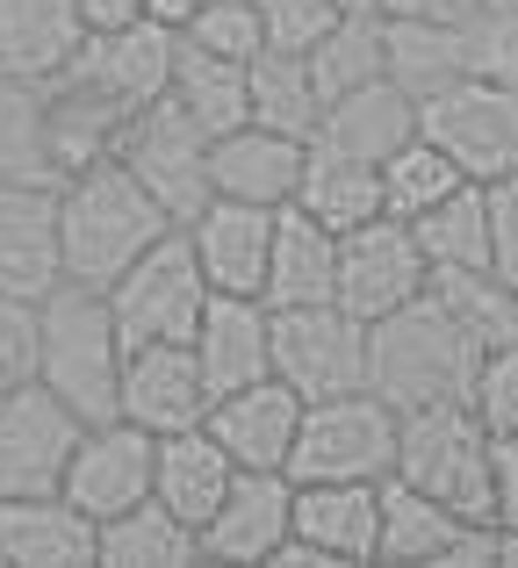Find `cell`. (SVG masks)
I'll return each instance as SVG.
<instances>
[{
	"instance_id": "32",
	"label": "cell",
	"mask_w": 518,
	"mask_h": 568,
	"mask_svg": "<svg viewBox=\"0 0 518 568\" xmlns=\"http://www.w3.org/2000/svg\"><path fill=\"white\" fill-rule=\"evenodd\" d=\"M166 94L181 101L187 115H195L210 138H224V130H238V123H253V94H245V65L238 58H216V51H202V43H173V80H166Z\"/></svg>"
},
{
	"instance_id": "18",
	"label": "cell",
	"mask_w": 518,
	"mask_h": 568,
	"mask_svg": "<svg viewBox=\"0 0 518 568\" xmlns=\"http://www.w3.org/2000/svg\"><path fill=\"white\" fill-rule=\"evenodd\" d=\"M65 281L58 266V181L51 187H0V288L43 303Z\"/></svg>"
},
{
	"instance_id": "47",
	"label": "cell",
	"mask_w": 518,
	"mask_h": 568,
	"mask_svg": "<svg viewBox=\"0 0 518 568\" xmlns=\"http://www.w3.org/2000/svg\"><path fill=\"white\" fill-rule=\"evenodd\" d=\"M80 22H87V37H94V29L144 22V0H80Z\"/></svg>"
},
{
	"instance_id": "33",
	"label": "cell",
	"mask_w": 518,
	"mask_h": 568,
	"mask_svg": "<svg viewBox=\"0 0 518 568\" xmlns=\"http://www.w3.org/2000/svg\"><path fill=\"white\" fill-rule=\"evenodd\" d=\"M51 123H43V80L0 72V187H51Z\"/></svg>"
},
{
	"instance_id": "24",
	"label": "cell",
	"mask_w": 518,
	"mask_h": 568,
	"mask_svg": "<svg viewBox=\"0 0 518 568\" xmlns=\"http://www.w3.org/2000/svg\"><path fill=\"white\" fill-rule=\"evenodd\" d=\"M288 202L303 209V216H317L324 231L338 237V231H353V223L382 216V166H375V159L338 152V144H324V138H309Z\"/></svg>"
},
{
	"instance_id": "25",
	"label": "cell",
	"mask_w": 518,
	"mask_h": 568,
	"mask_svg": "<svg viewBox=\"0 0 518 568\" xmlns=\"http://www.w3.org/2000/svg\"><path fill=\"white\" fill-rule=\"evenodd\" d=\"M288 532L324 547L338 568L375 561V483H295Z\"/></svg>"
},
{
	"instance_id": "10",
	"label": "cell",
	"mask_w": 518,
	"mask_h": 568,
	"mask_svg": "<svg viewBox=\"0 0 518 568\" xmlns=\"http://www.w3.org/2000/svg\"><path fill=\"white\" fill-rule=\"evenodd\" d=\"M425 281H433V266H425L410 223L367 216V223H353V231H338V281H332V303L346 310V317H360V324L389 317V310L418 303Z\"/></svg>"
},
{
	"instance_id": "5",
	"label": "cell",
	"mask_w": 518,
	"mask_h": 568,
	"mask_svg": "<svg viewBox=\"0 0 518 568\" xmlns=\"http://www.w3.org/2000/svg\"><path fill=\"white\" fill-rule=\"evenodd\" d=\"M396 468V410L375 388L303 403L288 446V483H382Z\"/></svg>"
},
{
	"instance_id": "36",
	"label": "cell",
	"mask_w": 518,
	"mask_h": 568,
	"mask_svg": "<svg viewBox=\"0 0 518 568\" xmlns=\"http://www.w3.org/2000/svg\"><path fill=\"white\" fill-rule=\"evenodd\" d=\"M425 295H433V303L447 310L476 346H497L505 332H518V288L497 281L490 266H433Z\"/></svg>"
},
{
	"instance_id": "38",
	"label": "cell",
	"mask_w": 518,
	"mask_h": 568,
	"mask_svg": "<svg viewBox=\"0 0 518 568\" xmlns=\"http://www.w3.org/2000/svg\"><path fill=\"white\" fill-rule=\"evenodd\" d=\"M468 173L454 166L447 152H439L433 138H410L404 152H389L382 159V216H396V223H410L418 209H433L439 194H454Z\"/></svg>"
},
{
	"instance_id": "6",
	"label": "cell",
	"mask_w": 518,
	"mask_h": 568,
	"mask_svg": "<svg viewBox=\"0 0 518 568\" xmlns=\"http://www.w3.org/2000/svg\"><path fill=\"white\" fill-rule=\"evenodd\" d=\"M266 375L303 403L367 388V324L338 303H266Z\"/></svg>"
},
{
	"instance_id": "44",
	"label": "cell",
	"mask_w": 518,
	"mask_h": 568,
	"mask_svg": "<svg viewBox=\"0 0 518 568\" xmlns=\"http://www.w3.org/2000/svg\"><path fill=\"white\" fill-rule=\"evenodd\" d=\"M29 361H37V303H22V295L0 288V375L22 382Z\"/></svg>"
},
{
	"instance_id": "26",
	"label": "cell",
	"mask_w": 518,
	"mask_h": 568,
	"mask_svg": "<svg viewBox=\"0 0 518 568\" xmlns=\"http://www.w3.org/2000/svg\"><path fill=\"white\" fill-rule=\"evenodd\" d=\"M461 532V511L439 497H425L404 475H382L375 483V561L389 568H433L447 555V540Z\"/></svg>"
},
{
	"instance_id": "52",
	"label": "cell",
	"mask_w": 518,
	"mask_h": 568,
	"mask_svg": "<svg viewBox=\"0 0 518 568\" xmlns=\"http://www.w3.org/2000/svg\"><path fill=\"white\" fill-rule=\"evenodd\" d=\"M0 388H8V375H0Z\"/></svg>"
},
{
	"instance_id": "31",
	"label": "cell",
	"mask_w": 518,
	"mask_h": 568,
	"mask_svg": "<svg viewBox=\"0 0 518 568\" xmlns=\"http://www.w3.org/2000/svg\"><path fill=\"white\" fill-rule=\"evenodd\" d=\"M382 72H389L410 101L454 87L468 72L461 22H396V14H382Z\"/></svg>"
},
{
	"instance_id": "21",
	"label": "cell",
	"mask_w": 518,
	"mask_h": 568,
	"mask_svg": "<svg viewBox=\"0 0 518 568\" xmlns=\"http://www.w3.org/2000/svg\"><path fill=\"white\" fill-rule=\"evenodd\" d=\"M0 561L8 568H94V518L80 504L8 497L0 504Z\"/></svg>"
},
{
	"instance_id": "50",
	"label": "cell",
	"mask_w": 518,
	"mask_h": 568,
	"mask_svg": "<svg viewBox=\"0 0 518 568\" xmlns=\"http://www.w3.org/2000/svg\"><path fill=\"white\" fill-rule=\"evenodd\" d=\"M476 14H518V0H476Z\"/></svg>"
},
{
	"instance_id": "9",
	"label": "cell",
	"mask_w": 518,
	"mask_h": 568,
	"mask_svg": "<svg viewBox=\"0 0 518 568\" xmlns=\"http://www.w3.org/2000/svg\"><path fill=\"white\" fill-rule=\"evenodd\" d=\"M115 159L130 166V181H138L159 209H166V223H187V216H195V209L216 194V187H210V130H202L173 94L144 101V109L130 115Z\"/></svg>"
},
{
	"instance_id": "34",
	"label": "cell",
	"mask_w": 518,
	"mask_h": 568,
	"mask_svg": "<svg viewBox=\"0 0 518 568\" xmlns=\"http://www.w3.org/2000/svg\"><path fill=\"white\" fill-rule=\"evenodd\" d=\"M245 94H253V123L266 130H288V138H309L324 115V94L309 80V58L303 51H253L245 58Z\"/></svg>"
},
{
	"instance_id": "41",
	"label": "cell",
	"mask_w": 518,
	"mask_h": 568,
	"mask_svg": "<svg viewBox=\"0 0 518 568\" xmlns=\"http://www.w3.org/2000/svg\"><path fill=\"white\" fill-rule=\"evenodd\" d=\"M253 14H260V37L274 43V51H309L346 8H338V0H253Z\"/></svg>"
},
{
	"instance_id": "27",
	"label": "cell",
	"mask_w": 518,
	"mask_h": 568,
	"mask_svg": "<svg viewBox=\"0 0 518 568\" xmlns=\"http://www.w3.org/2000/svg\"><path fill=\"white\" fill-rule=\"evenodd\" d=\"M43 123H51L58 181H65V173H87V166H101V159H115L130 115L115 109V101H101L94 87H80L72 72H51V80H43Z\"/></svg>"
},
{
	"instance_id": "46",
	"label": "cell",
	"mask_w": 518,
	"mask_h": 568,
	"mask_svg": "<svg viewBox=\"0 0 518 568\" xmlns=\"http://www.w3.org/2000/svg\"><path fill=\"white\" fill-rule=\"evenodd\" d=\"M375 14H396V22H468L476 0H375Z\"/></svg>"
},
{
	"instance_id": "39",
	"label": "cell",
	"mask_w": 518,
	"mask_h": 568,
	"mask_svg": "<svg viewBox=\"0 0 518 568\" xmlns=\"http://www.w3.org/2000/svg\"><path fill=\"white\" fill-rule=\"evenodd\" d=\"M468 410H476L490 432H511V425H518V332H505L497 346H483V353H476Z\"/></svg>"
},
{
	"instance_id": "22",
	"label": "cell",
	"mask_w": 518,
	"mask_h": 568,
	"mask_svg": "<svg viewBox=\"0 0 518 568\" xmlns=\"http://www.w3.org/2000/svg\"><path fill=\"white\" fill-rule=\"evenodd\" d=\"M309 138H324V144H338V152L375 159V166H382L389 152H404V144L418 138V101L382 72V80H360V87H346L338 101H324V115H317Z\"/></svg>"
},
{
	"instance_id": "7",
	"label": "cell",
	"mask_w": 518,
	"mask_h": 568,
	"mask_svg": "<svg viewBox=\"0 0 518 568\" xmlns=\"http://www.w3.org/2000/svg\"><path fill=\"white\" fill-rule=\"evenodd\" d=\"M101 295H109V310H115L123 346H152V338H181L187 346L202 303H210V281H202L195 252H187V231L173 223V231L152 237V245H144Z\"/></svg>"
},
{
	"instance_id": "13",
	"label": "cell",
	"mask_w": 518,
	"mask_h": 568,
	"mask_svg": "<svg viewBox=\"0 0 518 568\" xmlns=\"http://www.w3.org/2000/svg\"><path fill=\"white\" fill-rule=\"evenodd\" d=\"M173 29L159 22H123V29H94V37H80V51L65 58L58 72H72L80 87H94L101 101H115L123 115H138L144 101L166 94L173 80Z\"/></svg>"
},
{
	"instance_id": "45",
	"label": "cell",
	"mask_w": 518,
	"mask_h": 568,
	"mask_svg": "<svg viewBox=\"0 0 518 568\" xmlns=\"http://www.w3.org/2000/svg\"><path fill=\"white\" fill-rule=\"evenodd\" d=\"M490 518L518 526V425L490 432Z\"/></svg>"
},
{
	"instance_id": "49",
	"label": "cell",
	"mask_w": 518,
	"mask_h": 568,
	"mask_svg": "<svg viewBox=\"0 0 518 568\" xmlns=\"http://www.w3.org/2000/svg\"><path fill=\"white\" fill-rule=\"evenodd\" d=\"M497 568H518V526H497Z\"/></svg>"
},
{
	"instance_id": "23",
	"label": "cell",
	"mask_w": 518,
	"mask_h": 568,
	"mask_svg": "<svg viewBox=\"0 0 518 568\" xmlns=\"http://www.w3.org/2000/svg\"><path fill=\"white\" fill-rule=\"evenodd\" d=\"M231 475H238V460L210 439V425L159 432V446H152V497L166 504L181 526H202V518L224 504Z\"/></svg>"
},
{
	"instance_id": "29",
	"label": "cell",
	"mask_w": 518,
	"mask_h": 568,
	"mask_svg": "<svg viewBox=\"0 0 518 568\" xmlns=\"http://www.w3.org/2000/svg\"><path fill=\"white\" fill-rule=\"evenodd\" d=\"M80 37V0H0V72L14 80H51Z\"/></svg>"
},
{
	"instance_id": "12",
	"label": "cell",
	"mask_w": 518,
	"mask_h": 568,
	"mask_svg": "<svg viewBox=\"0 0 518 568\" xmlns=\"http://www.w3.org/2000/svg\"><path fill=\"white\" fill-rule=\"evenodd\" d=\"M152 432L130 425V417H101V425H80V439H72V460L65 475H58V497L80 504L87 518H115L130 511V504L152 497Z\"/></svg>"
},
{
	"instance_id": "1",
	"label": "cell",
	"mask_w": 518,
	"mask_h": 568,
	"mask_svg": "<svg viewBox=\"0 0 518 568\" xmlns=\"http://www.w3.org/2000/svg\"><path fill=\"white\" fill-rule=\"evenodd\" d=\"M166 209L130 181L123 159H101L87 173L58 181V266L80 288H109L152 237H166Z\"/></svg>"
},
{
	"instance_id": "37",
	"label": "cell",
	"mask_w": 518,
	"mask_h": 568,
	"mask_svg": "<svg viewBox=\"0 0 518 568\" xmlns=\"http://www.w3.org/2000/svg\"><path fill=\"white\" fill-rule=\"evenodd\" d=\"M303 58H309V80H317L324 101H338L360 80H382V14L375 8H346Z\"/></svg>"
},
{
	"instance_id": "40",
	"label": "cell",
	"mask_w": 518,
	"mask_h": 568,
	"mask_svg": "<svg viewBox=\"0 0 518 568\" xmlns=\"http://www.w3.org/2000/svg\"><path fill=\"white\" fill-rule=\"evenodd\" d=\"M181 37L202 43V51H216V58H238V65H245L253 51H266L253 0H202V8L181 22Z\"/></svg>"
},
{
	"instance_id": "19",
	"label": "cell",
	"mask_w": 518,
	"mask_h": 568,
	"mask_svg": "<svg viewBox=\"0 0 518 568\" xmlns=\"http://www.w3.org/2000/svg\"><path fill=\"white\" fill-rule=\"evenodd\" d=\"M303 144L288 130H266V123H238L224 138H210V187L231 194V202H260L281 209L295 194V173H303Z\"/></svg>"
},
{
	"instance_id": "20",
	"label": "cell",
	"mask_w": 518,
	"mask_h": 568,
	"mask_svg": "<svg viewBox=\"0 0 518 568\" xmlns=\"http://www.w3.org/2000/svg\"><path fill=\"white\" fill-rule=\"evenodd\" d=\"M187 346H195L210 403L231 396V388H245V382H260L266 375V303L260 295H210Z\"/></svg>"
},
{
	"instance_id": "4",
	"label": "cell",
	"mask_w": 518,
	"mask_h": 568,
	"mask_svg": "<svg viewBox=\"0 0 518 568\" xmlns=\"http://www.w3.org/2000/svg\"><path fill=\"white\" fill-rule=\"evenodd\" d=\"M425 497L454 504L461 518H490V425L468 410V396L425 403L396 417V468Z\"/></svg>"
},
{
	"instance_id": "43",
	"label": "cell",
	"mask_w": 518,
	"mask_h": 568,
	"mask_svg": "<svg viewBox=\"0 0 518 568\" xmlns=\"http://www.w3.org/2000/svg\"><path fill=\"white\" fill-rule=\"evenodd\" d=\"M483 194H490V274L518 288V173L483 181Z\"/></svg>"
},
{
	"instance_id": "2",
	"label": "cell",
	"mask_w": 518,
	"mask_h": 568,
	"mask_svg": "<svg viewBox=\"0 0 518 568\" xmlns=\"http://www.w3.org/2000/svg\"><path fill=\"white\" fill-rule=\"evenodd\" d=\"M29 375L51 388L80 425L115 417V382H123V332H115V310L101 288L80 281H58L37 303V361Z\"/></svg>"
},
{
	"instance_id": "28",
	"label": "cell",
	"mask_w": 518,
	"mask_h": 568,
	"mask_svg": "<svg viewBox=\"0 0 518 568\" xmlns=\"http://www.w3.org/2000/svg\"><path fill=\"white\" fill-rule=\"evenodd\" d=\"M338 281V237L317 216H303L295 202L274 209V245H266V288L260 303H332Z\"/></svg>"
},
{
	"instance_id": "30",
	"label": "cell",
	"mask_w": 518,
	"mask_h": 568,
	"mask_svg": "<svg viewBox=\"0 0 518 568\" xmlns=\"http://www.w3.org/2000/svg\"><path fill=\"white\" fill-rule=\"evenodd\" d=\"M187 561H202L195 526H181L159 497L94 526V568H187Z\"/></svg>"
},
{
	"instance_id": "35",
	"label": "cell",
	"mask_w": 518,
	"mask_h": 568,
	"mask_svg": "<svg viewBox=\"0 0 518 568\" xmlns=\"http://www.w3.org/2000/svg\"><path fill=\"white\" fill-rule=\"evenodd\" d=\"M410 237H418L425 266H490V194H483V181H461L433 209H418Z\"/></svg>"
},
{
	"instance_id": "42",
	"label": "cell",
	"mask_w": 518,
	"mask_h": 568,
	"mask_svg": "<svg viewBox=\"0 0 518 568\" xmlns=\"http://www.w3.org/2000/svg\"><path fill=\"white\" fill-rule=\"evenodd\" d=\"M461 43H468V72L518 87V14H468Z\"/></svg>"
},
{
	"instance_id": "8",
	"label": "cell",
	"mask_w": 518,
	"mask_h": 568,
	"mask_svg": "<svg viewBox=\"0 0 518 568\" xmlns=\"http://www.w3.org/2000/svg\"><path fill=\"white\" fill-rule=\"evenodd\" d=\"M418 138H433L468 181H505L518 173V87L461 72L418 101Z\"/></svg>"
},
{
	"instance_id": "14",
	"label": "cell",
	"mask_w": 518,
	"mask_h": 568,
	"mask_svg": "<svg viewBox=\"0 0 518 568\" xmlns=\"http://www.w3.org/2000/svg\"><path fill=\"white\" fill-rule=\"evenodd\" d=\"M115 417L159 432H187L210 417V388H202L195 346L181 338H152V346H123V382H115Z\"/></svg>"
},
{
	"instance_id": "15",
	"label": "cell",
	"mask_w": 518,
	"mask_h": 568,
	"mask_svg": "<svg viewBox=\"0 0 518 568\" xmlns=\"http://www.w3.org/2000/svg\"><path fill=\"white\" fill-rule=\"evenodd\" d=\"M288 497L295 483L281 468H238L210 518L195 526L202 561H224V568H266L281 540H288Z\"/></svg>"
},
{
	"instance_id": "51",
	"label": "cell",
	"mask_w": 518,
	"mask_h": 568,
	"mask_svg": "<svg viewBox=\"0 0 518 568\" xmlns=\"http://www.w3.org/2000/svg\"><path fill=\"white\" fill-rule=\"evenodd\" d=\"M338 8H375V0H338Z\"/></svg>"
},
{
	"instance_id": "3",
	"label": "cell",
	"mask_w": 518,
	"mask_h": 568,
	"mask_svg": "<svg viewBox=\"0 0 518 568\" xmlns=\"http://www.w3.org/2000/svg\"><path fill=\"white\" fill-rule=\"evenodd\" d=\"M476 353H483L476 338H468L433 295H418V303H404V310L367 324V388H375L396 417L425 410V403H454L476 382Z\"/></svg>"
},
{
	"instance_id": "11",
	"label": "cell",
	"mask_w": 518,
	"mask_h": 568,
	"mask_svg": "<svg viewBox=\"0 0 518 568\" xmlns=\"http://www.w3.org/2000/svg\"><path fill=\"white\" fill-rule=\"evenodd\" d=\"M80 417L51 396L37 375L0 388V504L8 497H51L72 460Z\"/></svg>"
},
{
	"instance_id": "48",
	"label": "cell",
	"mask_w": 518,
	"mask_h": 568,
	"mask_svg": "<svg viewBox=\"0 0 518 568\" xmlns=\"http://www.w3.org/2000/svg\"><path fill=\"white\" fill-rule=\"evenodd\" d=\"M195 8H202V0H144V22H159V29H173V37H181V22Z\"/></svg>"
},
{
	"instance_id": "17",
	"label": "cell",
	"mask_w": 518,
	"mask_h": 568,
	"mask_svg": "<svg viewBox=\"0 0 518 568\" xmlns=\"http://www.w3.org/2000/svg\"><path fill=\"white\" fill-rule=\"evenodd\" d=\"M210 439L224 446L238 468H281L288 475V446H295V425H303V396H295L288 382L260 375L245 388H231V396L210 403Z\"/></svg>"
},
{
	"instance_id": "16",
	"label": "cell",
	"mask_w": 518,
	"mask_h": 568,
	"mask_svg": "<svg viewBox=\"0 0 518 568\" xmlns=\"http://www.w3.org/2000/svg\"><path fill=\"white\" fill-rule=\"evenodd\" d=\"M187 252H195L210 295H260L266 288V245H274V209L210 194L195 216L181 223Z\"/></svg>"
}]
</instances>
